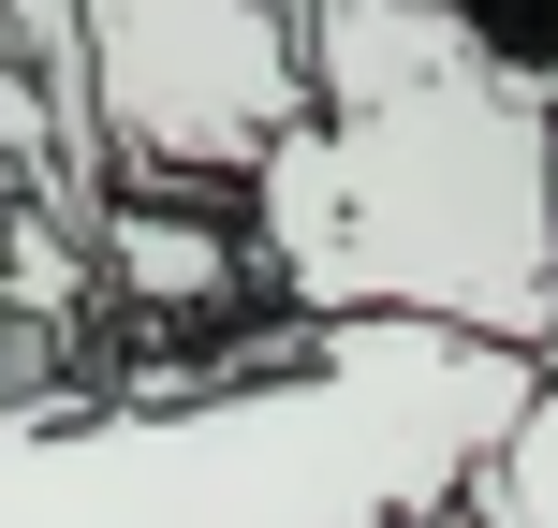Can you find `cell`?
I'll list each match as a JSON object with an SVG mask.
<instances>
[{"label": "cell", "instance_id": "6da1fadb", "mask_svg": "<svg viewBox=\"0 0 558 528\" xmlns=\"http://www.w3.org/2000/svg\"><path fill=\"white\" fill-rule=\"evenodd\" d=\"M235 192L294 323L412 308L514 353L558 323V88L485 59L441 0H308L294 118Z\"/></svg>", "mask_w": 558, "mask_h": 528}, {"label": "cell", "instance_id": "7a4b0ae2", "mask_svg": "<svg viewBox=\"0 0 558 528\" xmlns=\"http://www.w3.org/2000/svg\"><path fill=\"white\" fill-rule=\"evenodd\" d=\"M514 396V337L338 308L251 382L0 396V528H426Z\"/></svg>", "mask_w": 558, "mask_h": 528}, {"label": "cell", "instance_id": "3957f363", "mask_svg": "<svg viewBox=\"0 0 558 528\" xmlns=\"http://www.w3.org/2000/svg\"><path fill=\"white\" fill-rule=\"evenodd\" d=\"M88 265H118L147 308H221V294H251V235H221V221H147V192H118L104 206V235H88Z\"/></svg>", "mask_w": 558, "mask_h": 528}, {"label": "cell", "instance_id": "277c9868", "mask_svg": "<svg viewBox=\"0 0 558 528\" xmlns=\"http://www.w3.org/2000/svg\"><path fill=\"white\" fill-rule=\"evenodd\" d=\"M456 514H485V528H558V337H530V396H514L500 441L456 470Z\"/></svg>", "mask_w": 558, "mask_h": 528}, {"label": "cell", "instance_id": "5b68a950", "mask_svg": "<svg viewBox=\"0 0 558 528\" xmlns=\"http://www.w3.org/2000/svg\"><path fill=\"white\" fill-rule=\"evenodd\" d=\"M456 29H471L485 59H514V74H544L558 88V0H441Z\"/></svg>", "mask_w": 558, "mask_h": 528}, {"label": "cell", "instance_id": "8992f818", "mask_svg": "<svg viewBox=\"0 0 558 528\" xmlns=\"http://www.w3.org/2000/svg\"><path fill=\"white\" fill-rule=\"evenodd\" d=\"M15 337L29 323H15V265H0V396H15Z\"/></svg>", "mask_w": 558, "mask_h": 528}, {"label": "cell", "instance_id": "52a82bcc", "mask_svg": "<svg viewBox=\"0 0 558 528\" xmlns=\"http://www.w3.org/2000/svg\"><path fill=\"white\" fill-rule=\"evenodd\" d=\"M544 337H558V323H544Z\"/></svg>", "mask_w": 558, "mask_h": 528}]
</instances>
